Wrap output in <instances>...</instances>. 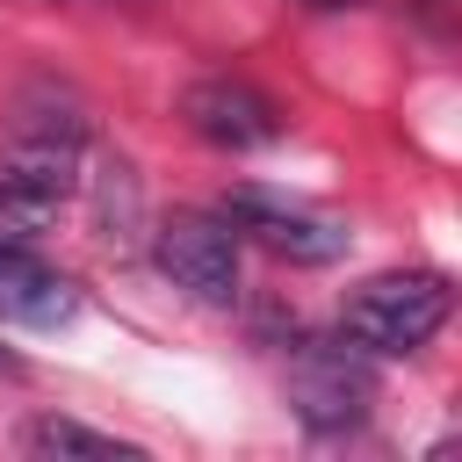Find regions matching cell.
I'll return each instance as SVG.
<instances>
[{"mask_svg": "<svg viewBox=\"0 0 462 462\" xmlns=\"http://www.w3.org/2000/svg\"><path fill=\"white\" fill-rule=\"evenodd\" d=\"M79 152H87V108L65 87L36 79V87H22L7 101V116H0V166H7V180L65 202L72 180H79Z\"/></svg>", "mask_w": 462, "mask_h": 462, "instance_id": "1", "label": "cell"}, {"mask_svg": "<svg viewBox=\"0 0 462 462\" xmlns=\"http://www.w3.org/2000/svg\"><path fill=\"white\" fill-rule=\"evenodd\" d=\"M448 310H455V289H448V274H433V267H411V274H368L354 296H346V310H339V339H354L361 354H419L440 325H448Z\"/></svg>", "mask_w": 462, "mask_h": 462, "instance_id": "2", "label": "cell"}, {"mask_svg": "<svg viewBox=\"0 0 462 462\" xmlns=\"http://www.w3.org/2000/svg\"><path fill=\"white\" fill-rule=\"evenodd\" d=\"M289 404L310 433H346L375 411V361L354 339H303L289 361Z\"/></svg>", "mask_w": 462, "mask_h": 462, "instance_id": "3", "label": "cell"}, {"mask_svg": "<svg viewBox=\"0 0 462 462\" xmlns=\"http://www.w3.org/2000/svg\"><path fill=\"white\" fill-rule=\"evenodd\" d=\"M152 260L195 303H231L238 296V231H231L224 209H173L152 231Z\"/></svg>", "mask_w": 462, "mask_h": 462, "instance_id": "4", "label": "cell"}, {"mask_svg": "<svg viewBox=\"0 0 462 462\" xmlns=\"http://www.w3.org/2000/svg\"><path fill=\"white\" fill-rule=\"evenodd\" d=\"M224 217H231V231H253L267 253H282V260H296V267H332V260L346 253V231H339L332 217L296 209V202H274V195H260V188H231Z\"/></svg>", "mask_w": 462, "mask_h": 462, "instance_id": "5", "label": "cell"}, {"mask_svg": "<svg viewBox=\"0 0 462 462\" xmlns=\"http://www.w3.org/2000/svg\"><path fill=\"white\" fill-rule=\"evenodd\" d=\"M180 116H188V130H195L202 144H217V152H260V144L282 137L274 101H267L260 87H245V79H195V87L180 94Z\"/></svg>", "mask_w": 462, "mask_h": 462, "instance_id": "6", "label": "cell"}, {"mask_svg": "<svg viewBox=\"0 0 462 462\" xmlns=\"http://www.w3.org/2000/svg\"><path fill=\"white\" fill-rule=\"evenodd\" d=\"M72 310H79V282L72 274L43 267L29 245H0V318L7 325L51 332V325H72Z\"/></svg>", "mask_w": 462, "mask_h": 462, "instance_id": "7", "label": "cell"}, {"mask_svg": "<svg viewBox=\"0 0 462 462\" xmlns=\"http://www.w3.org/2000/svg\"><path fill=\"white\" fill-rule=\"evenodd\" d=\"M22 448H29V455H94V462H137V455H144L137 440L94 433V426H79V419H29V426H22Z\"/></svg>", "mask_w": 462, "mask_h": 462, "instance_id": "8", "label": "cell"}, {"mask_svg": "<svg viewBox=\"0 0 462 462\" xmlns=\"http://www.w3.org/2000/svg\"><path fill=\"white\" fill-rule=\"evenodd\" d=\"M51 217H58V202H51V195H36V188H22V180H7V173H0V245H29Z\"/></svg>", "mask_w": 462, "mask_h": 462, "instance_id": "9", "label": "cell"}, {"mask_svg": "<svg viewBox=\"0 0 462 462\" xmlns=\"http://www.w3.org/2000/svg\"><path fill=\"white\" fill-rule=\"evenodd\" d=\"M303 7H318V14H339V7H361V0H303Z\"/></svg>", "mask_w": 462, "mask_h": 462, "instance_id": "10", "label": "cell"}, {"mask_svg": "<svg viewBox=\"0 0 462 462\" xmlns=\"http://www.w3.org/2000/svg\"><path fill=\"white\" fill-rule=\"evenodd\" d=\"M0 375H22V361H14V354H7V346H0Z\"/></svg>", "mask_w": 462, "mask_h": 462, "instance_id": "11", "label": "cell"}]
</instances>
